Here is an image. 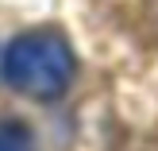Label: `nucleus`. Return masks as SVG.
Returning a JSON list of instances; mask_svg holds the SVG:
<instances>
[{
  "instance_id": "nucleus-1",
  "label": "nucleus",
  "mask_w": 158,
  "mask_h": 151,
  "mask_svg": "<svg viewBox=\"0 0 158 151\" xmlns=\"http://www.w3.org/2000/svg\"><path fill=\"white\" fill-rule=\"evenodd\" d=\"M77 58L58 31H23L0 54V74L31 101H58L73 85Z\"/></svg>"
},
{
  "instance_id": "nucleus-2",
  "label": "nucleus",
  "mask_w": 158,
  "mask_h": 151,
  "mask_svg": "<svg viewBox=\"0 0 158 151\" xmlns=\"http://www.w3.org/2000/svg\"><path fill=\"white\" fill-rule=\"evenodd\" d=\"M0 151H35V136L19 120H0Z\"/></svg>"
}]
</instances>
